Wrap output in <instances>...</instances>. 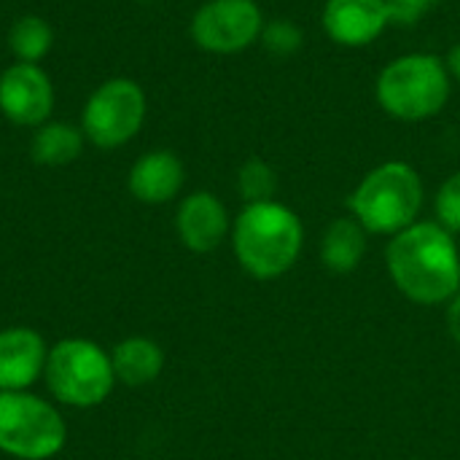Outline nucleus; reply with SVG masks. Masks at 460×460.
<instances>
[{
	"instance_id": "f257e3e1",
	"label": "nucleus",
	"mask_w": 460,
	"mask_h": 460,
	"mask_svg": "<svg viewBox=\"0 0 460 460\" xmlns=\"http://www.w3.org/2000/svg\"><path fill=\"white\" fill-rule=\"evenodd\" d=\"M385 270L396 291L415 305H447L460 291V248L439 221H415L394 234Z\"/></svg>"
},
{
	"instance_id": "f03ea898",
	"label": "nucleus",
	"mask_w": 460,
	"mask_h": 460,
	"mask_svg": "<svg viewBox=\"0 0 460 460\" xmlns=\"http://www.w3.org/2000/svg\"><path fill=\"white\" fill-rule=\"evenodd\" d=\"M232 251L243 272L275 280L294 270L305 248V224L283 202L245 205L232 221Z\"/></svg>"
},
{
	"instance_id": "7ed1b4c3",
	"label": "nucleus",
	"mask_w": 460,
	"mask_h": 460,
	"mask_svg": "<svg viewBox=\"0 0 460 460\" xmlns=\"http://www.w3.org/2000/svg\"><path fill=\"white\" fill-rule=\"evenodd\" d=\"M426 189L420 172L402 159L372 167L348 197L350 216L369 232L394 237L412 226L423 210Z\"/></svg>"
},
{
	"instance_id": "20e7f679",
	"label": "nucleus",
	"mask_w": 460,
	"mask_h": 460,
	"mask_svg": "<svg viewBox=\"0 0 460 460\" xmlns=\"http://www.w3.org/2000/svg\"><path fill=\"white\" fill-rule=\"evenodd\" d=\"M450 81L445 59L429 51H412L391 59L380 70L375 97L396 121H426L447 105Z\"/></svg>"
},
{
	"instance_id": "39448f33",
	"label": "nucleus",
	"mask_w": 460,
	"mask_h": 460,
	"mask_svg": "<svg viewBox=\"0 0 460 460\" xmlns=\"http://www.w3.org/2000/svg\"><path fill=\"white\" fill-rule=\"evenodd\" d=\"M43 380L49 394L73 410L100 407L116 385L111 353L84 337H67L49 348Z\"/></svg>"
},
{
	"instance_id": "423d86ee",
	"label": "nucleus",
	"mask_w": 460,
	"mask_h": 460,
	"mask_svg": "<svg viewBox=\"0 0 460 460\" xmlns=\"http://www.w3.org/2000/svg\"><path fill=\"white\" fill-rule=\"evenodd\" d=\"M67 423L62 412L30 394L0 391V453L19 460H51L65 450Z\"/></svg>"
},
{
	"instance_id": "0eeeda50",
	"label": "nucleus",
	"mask_w": 460,
	"mask_h": 460,
	"mask_svg": "<svg viewBox=\"0 0 460 460\" xmlns=\"http://www.w3.org/2000/svg\"><path fill=\"white\" fill-rule=\"evenodd\" d=\"M148 97L143 86L132 78L116 75L102 81L81 111L84 137L105 151L127 146L146 124Z\"/></svg>"
},
{
	"instance_id": "6e6552de",
	"label": "nucleus",
	"mask_w": 460,
	"mask_h": 460,
	"mask_svg": "<svg viewBox=\"0 0 460 460\" xmlns=\"http://www.w3.org/2000/svg\"><path fill=\"white\" fill-rule=\"evenodd\" d=\"M264 22L256 0H208L194 11L189 32L202 51L237 54L261 38Z\"/></svg>"
},
{
	"instance_id": "1a4fd4ad",
	"label": "nucleus",
	"mask_w": 460,
	"mask_h": 460,
	"mask_svg": "<svg viewBox=\"0 0 460 460\" xmlns=\"http://www.w3.org/2000/svg\"><path fill=\"white\" fill-rule=\"evenodd\" d=\"M54 111L51 75L32 62H11L0 73V113L16 127H40Z\"/></svg>"
},
{
	"instance_id": "9d476101",
	"label": "nucleus",
	"mask_w": 460,
	"mask_h": 460,
	"mask_svg": "<svg viewBox=\"0 0 460 460\" xmlns=\"http://www.w3.org/2000/svg\"><path fill=\"white\" fill-rule=\"evenodd\" d=\"M175 232L191 253H213L232 234V218L213 191H191L178 205Z\"/></svg>"
},
{
	"instance_id": "9b49d317",
	"label": "nucleus",
	"mask_w": 460,
	"mask_h": 460,
	"mask_svg": "<svg viewBox=\"0 0 460 460\" xmlns=\"http://www.w3.org/2000/svg\"><path fill=\"white\" fill-rule=\"evenodd\" d=\"M321 24L337 46L364 49L385 32L391 16L385 0H326Z\"/></svg>"
},
{
	"instance_id": "f8f14e48",
	"label": "nucleus",
	"mask_w": 460,
	"mask_h": 460,
	"mask_svg": "<svg viewBox=\"0 0 460 460\" xmlns=\"http://www.w3.org/2000/svg\"><path fill=\"white\" fill-rule=\"evenodd\" d=\"M49 345L30 326L0 329V391H30L46 369Z\"/></svg>"
},
{
	"instance_id": "ddd939ff",
	"label": "nucleus",
	"mask_w": 460,
	"mask_h": 460,
	"mask_svg": "<svg viewBox=\"0 0 460 460\" xmlns=\"http://www.w3.org/2000/svg\"><path fill=\"white\" fill-rule=\"evenodd\" d=\"M183 183H186V167L181 156L167 148H154L140 154L127 172V189L143 205H164L175 199Z\"/></svg>"
},
{
	"instance_id": "4468645a",
	"label": "nucleus",
	"mask_w": 460,
	"mask_h": 460,
	"mask_svg": "<svg viewBox=\"0 0 460 460\" xmlns=\"http://www.w3.org/2000/svg\"><path fill=\"white\" fill-rule=\"evenodd\" d=\"M369 248V232L353 218H334L321 237V264L334 275H350L361 267Z\"/></svg>"
},
{
	"instance_id": "2eb2a0df",
	"label": "nucleus",
	"mask_w": 460,
	"mask_h": 460,
	"mask_svg": "<svg viewBox=\"0 0 460 460\" xmlns=\"http://www.w3.org/2000/svg\"><path fill=\"white\" fill-rule=\"evenodd\" d=\"M116 383L143 388L154 383L164 369V350L151 337H127L111 350Z\"/></svg>"
},
{
	"instance_id": "dca6fc26",
	"label": "nucleus",
	"mask_w": 460,
	"mask_h": 460,
	"mask_svg": "<svg viewBox=\"0 0 460 460\" xmlns=\"http://www.w3.org/2000/svg\"><path fill=\"white\" fill-rule=\"evenodd\" d=\"M84 143H86V137H84L81 127L49 119L46 124L32 129L30 156L40 167H65L81 156Z\"/></svg>"
},
{
	"instance_id": "f3484780",
	"label": "nucleus",
	"mask_w": 460,
	"mask_h": 460,
	"mask_svg": "<svg viewBox=\"0 0 460 460\" xmlns=\"http://www.w3.org/2000/svg\"><path fill=\"white\" fill-rule=\"evenodd\" d=\"M51 46H54V30L43 16L24 13V16L13 19V24L8 30V49L16 62L40 65V59L49 57Z\"/></svg>"
},
{
	"instance_id": "a211bd4d",
	"label": "nucleus",
	"mask_w": 460,
	"mask_h": 460,
	"mask_svg": "<svg viewBox=\"0 0 460 460\" xmlns=\"http://www.w3.org/2000/svg\"><path fill=\"white\" fill-rule=\"evenodd\" d=\"M237 194L243 197L245 205L275 199V194H278V172L272 170V164L259 159V156L243 162L240 170H237Z\"/></svg>"
},
{
	"instance_id": "6ab92c4d",
	"label": "nucleus",
	"mask_w": 460,
	"mask_h": 460,
	"mask_svg": "<svg viewBox=\"0 0 460 460\" xmlns=\"http://www.w3.org/2000/svg\"><path fill=\"white\" fill-rule=\"evenodd\" d=\"M259 43H261L272 57H291V54H296V51L302 49L305 32H302V27H299L294 19L278 16V19L264 22V30H261Z\"/></svg>"
},
{
	"instance_id": "aec40b11",
	"label": "nucleus",
	"mask_w": 460,
	"mask_h": 460,
	"mask_svg": "<svg viewBox=\"0 0 460 460\" xmlns=\"http://www.w3.org/2000/svg\"><path fill=\"white\" fill-rule=\"evenodd\" d=\"M434 210H437V221L450 232L460 234V170L453 172L437 191L434 199Z\"/></svg>"
},
{
	"instance_id": "412c9836",
	"label": "nucleus",
	"mask_w": 460,
	"mask_h": 460,
	"mask_svg": "<svg viewBox=\"0 0 460 460\" xmlns=\"http://www.w3.org/2000/svg\"><path fill=\"white\" fill-rule=\"evenodd\" d=\"M439 3H442V0H385L391 24H402V27L418 24V22H420L434 5H439Z\"/></svg>"
},
{
	"instance_id": "4be33fe9",
	"label": "nucleus",
	"mask_w": 460,
	"mask_h": 460,
	"mask_svg": "<svg viewBox=\"0 0 460 460\" xmlns=\"http://www.w3.org/2000/svg\"><path fill=\"white\" fill-rule=\"evenodd\" d=\"M447 332L456 345H460V291L447 302Z\"/></svg>"
},
{
	"instance_id": "5701e85b",
	"label": "nucleus",
	"mask_w": 460,
	"mask_h": 460,
	"mask_svg": "<svg viewBox=\"0 0 460 460\" xmlns=\"http://www.w3.org/2000/svg\"><path fill=\"white\" fill-rule=\"evenodd\" d=\"M445 65H447V73H450V78L453 81H458L460 84V40L447 51V57H445Z\"/></svg>"
}]
</instances>
